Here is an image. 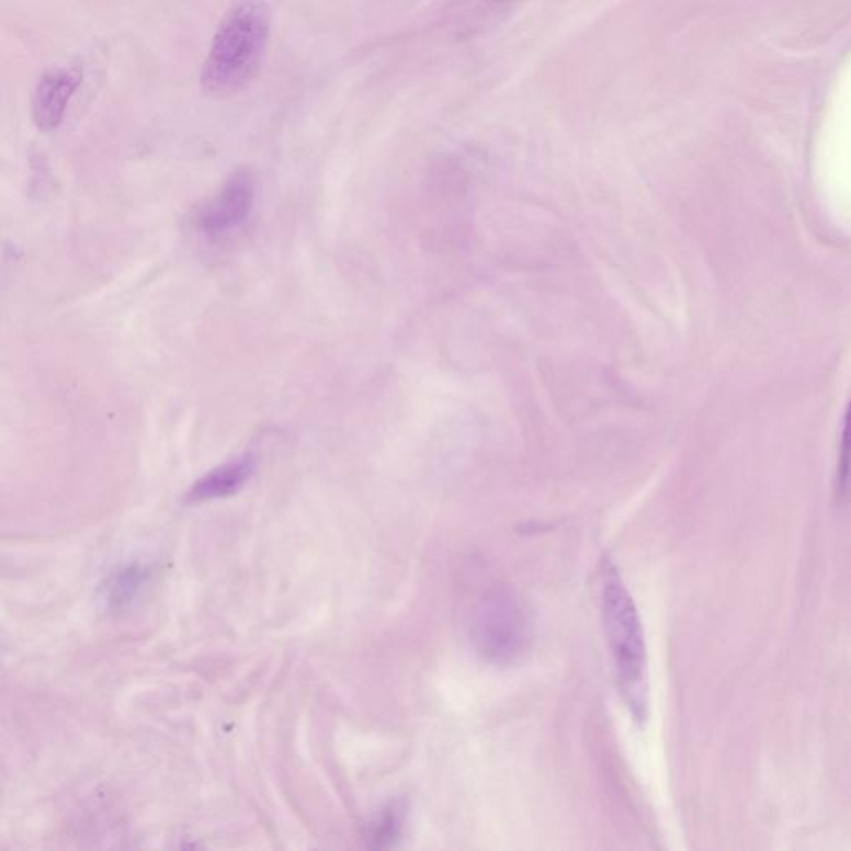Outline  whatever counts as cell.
I'll return each mask as SVG.
<instances>
[{
    "label": "cell",
    "mask_w": 851,
    "mask_h": 851,
    "mask_svg": "<svg viewBox=\"0 0 851 851\" xmlns=\"http://www.w3.org/2000/svg\"><path fill=\"white\" fill-rule=\"evenodd\" d=\"M253 198V177L241 170L231 175L220 192L198 209L196 225L208 237H224L247 222Z\"/></svg>",
    "instance_id": "obj_4"
},
{
    "label": "cell",
    "mask_w": 851,
    "mask_h": 851,
    "mask_svg": "<svg viewBox=\"0 0 851 851\" xmlns=\"http://www.w3.org/2000/svg\"><path fill=\"white\" fill-rule=\"evenodd\" d=\"M270 11L261 0H241L213 38L202 82L209 93L230 95L257 72L269 44Z\"/></svg>",
    "instance_id": "obj_2"
},
{
    "label": "cell",
    "mask_w": 851,
    "mask_h": 851,
    "mask_svg": "<svg viewBox=\"0 0 851 851\" xmlns=\"http://www.w3.org/2000/svg\"><path fill=\"white\" fill-rule=\"evenodd\" d=\"M851 489V402L844 412L843 434H841L840 457L837 467V496L847 499Z\"/></svg>",
    "instance_id": "obj_8"
},
{
    "label": "cell",
    "mask_w": 851,
    "mask_h": 851,
    "mask_svg": "<svg viewBox=\"0 0 851 851\" xmlns=\"http://www.w3.org/2000/svg\"><path fill=\"white\" fill-rule=\"evenodd\" d=\"M601 604L619 692L637 720L647 715V647L643 622L617 567L604 560Z\"/></svg>",
    "instance_id": "obj_1"
},
{
    "label": "cell",
    "mask_w": 851,
    "mask_h": 851,
    "mask_svg": "<svg viewBox=\"0 0 851 851\" xmlns=\"http://www.w3.org/2000/svg\"><path fill=\"white\" fill-rule=\"evenodd\" d=\"M399 828H401V810L393 805L373 824L371 840L375 841L376 847H389L398 837Z\"/></svg>",
    "instance_id": "obj_9"
},
{
    "label": "cell",
    "mask_w": 851,
    "mask_h": 851,
    "mask_svg": "<svg viewBox=\"0 0 851 851\" xmlns=\"http://www.w3.org/2000/svg\"><path fill=\"white\" fill-rule=\"evenodd\" d=\"M148 576H150V572L138 566H131L127 567V569H122L121 572L115 574V576L112 577L111 582H109L106 599H109V602H111L112 605H115V608H124V605L131 604V602L140 594L145 583L148 582Z\"/></svg>",
    "instance_id": "obj_7"
},
{
    "label": "cell",
    "mask_w": 851,
    "mask_h": 851,
    "mask_svg": "<svg viewBox=\"0 0 851 851\" xmlns=\"http://www.w3.org/2000/svg\"><path fill=\"white\" fill-rule=\"evenodd\" d=\"M470 640L477 654L489 662H514L527 649L531 624L515 599L495 592L474 611Z\"/></svg>",
    "instance_id": "obj_3"
},
{
    "label": "cell",
    "mask_w": 851,
    "mask_h": 851,
    "mask_svg": "<svg viewBox=\"0 0 851 851\" xmlns=\"http://www.w3.org/2000/svg\"><path fill=\"white\" fill-rule=\"evenodd\" d=\"M82 82L79 69L52 70L42 77L32 99V117L42 132L56 131L63 124L67 106Z\"/></svg>",
    "instance_id": "obj_5"
},
{
    "label": "cell",
    "mask_w": 851,
    "mask_h": 851,
    "mask_svg": "<svg viewBox=\"0 0 851 851\" xmlns=\"http://www.w3.org/2000/svg\"><path fill=\"white\" fill-rule=\"evenodd\" d=\"M257 467L253 454L238 457L230 463L222 464L198 479L189 492V502H205L209 499L228 498L240 491Z\"/></svg>",
    "instance_id": "obj_6"
}]
</instances>
